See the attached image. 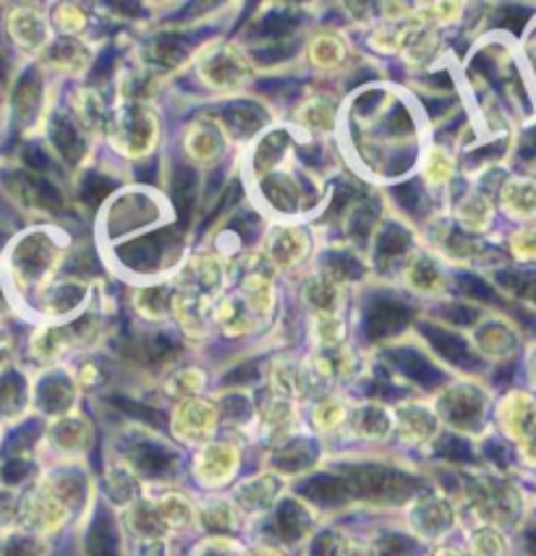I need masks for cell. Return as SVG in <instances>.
<instances>
[{
    "label": "cell",
    "mask_w": 536,
    "mask_h": 556,
    "mask_svg": "<svg viewBox=\"0 0 536 556\" xmlns=\"http://www.w3.org/2000/svg\"><path fill=\"white\" fill-rule=\"evenodd\" d=\"M58 256L55 241L48 232H27L11 249L9 267L18 286H37L53 269Z\"/></svg>",
    "instance_id": "cell-1"
},
{
    "label": "cell",
    "mask_w": 536,
    "mask_h": 556,
    "mask_svg": "<svg viewBox=\"0 0 536 556\" xmlns=\"http://www.w3.org/2000/svg\"><path fill=\"white\" fill-rule=\"evenodd\" d=\"M346 483L351 489V494L379 502L406 500L411 494V489L416 486L409 476L383 468V465H357V468L348 470Z\"/></svg>",
    "instance_id": "cell-2"
},
{
    "label": "cell",
    "mask_w": 536,
    "mask_h": 556,
    "mask_svg": "<svg viewBox=\"0 0 536 556\" xmlns=\"http://www.w3.org/2000/svg\"><path fill=\"white\" fill-rule=\"evenodd\" d=\"M3 189L14 197L27 210H42V212H61L63 210V197L45 176L27 170V167H18V170H5L3 173Z\"/></svg>",
    "instance_id": "cell-3"
},
{
    "label": "cell",
    "mask_w": 536,
    "mask_h": 556,
    "mask_svg": "<svg viewBox=\"0 0 536 556\" xmlns=\"http://www.w3.org/2000/svg\"><path fill=\"white\" fill-rule=\"evenodd\" d=\"M495 197L502 215L519 223V228L536 223V173L506 176Z\"/></svg>",
    "instance_id": "cell-4"
},
{
    "label": "cell",
    "mask_w": 536,
    "mask_h": 556,
    "mask_svg": "<svg viewBox=\"0 0 536 556\" xmlns=\"http://www.w3.org/2000/svg\"><path fill=\"white\" fill-rule=\"evenodd\" d=\"M413 312L392 295H372L364 308V332L370 340H385L411 325Z\"/></svg>",
    "instance_id": "cell-5"
},
{
    "label": "cell",
    "mask_w": 536,
    "mask_h": 556,
    "mask_svg": "<svg viewBox=\"0 0 536 556\" xmlns=\"http://www.w3.org/2000/svg\"><path fill=\"white\" fill-rule=\"evenodd\" d=\"M178 238L173 236L171 230L154 232V236H145L139 241L124 245L119 249V258L126 264L128 269L134 271H154L158 267H163L167 262V256H173L176 251Z\"/></svg>",
    "instance_id": "cell-6"
},
{
    "label": "cell",
    "mask_w": 536,
    "mask_h": 556,
    "mask_svg": "<svg viewBox=\"0 0 536 556\" xmlns=\"http://www.w3.org/2000/svg\"><path fill=\"white\" fill-rule=\"evenodd\" d=\"M495 217H497L495 199L489 197V193H484L482 189L469 191L466 197L458 202V223H461V228L466 236L476 238V236H484V232H489Z\"/></svg>",
    "instance_id": "cell-7"
},
{
    "label": "cell",
    "mask_w": 536,
    "mask_h": 556,
    "mask_svg": "<svg viewBox=\"0 0 536 556\" xmlns=\"http://www.w3.org/2000/svg\"><path fill=\"white\" fill-rule=\"evenodd\" d=\"M154 217H158V206L150 199L141 197V193H128L121 202H115L111 217H108V228L124 236V232L141 228V225H150Z\"/></svg>",
    "instance_id": "cell-8"
},
{
    "label": "cell",
    "mask_w": 536,
    "mask_h": 556,
    "mask_svg": "<svg viewBox=\"0 0 536 556\" xmlns=\"http://www.w3.org/2000/svg\"><path fill=\"white\" fill-rule=\"evenodd\" d=\"M40 108H42V81H40V74H37V68H29L18 76L14 94H11L14 123H18L22 128H29L37 115H40Z\"/></svg>",
    "instance_id": "cell-9"
},
{
    "label": "cell",
    "mask_w": 536,
    "mask_h": 556,
    "mask_svg": "<svg viewBox=\"0 0 536 556\" xmlns=\"http://www.w3.org/2000/svg\"><path fill=\"white\" fill-rule=\"evenodd\" d=\"M422 332L424 338L429 340V345L435 348L448 364H453L458 368H469V371H474V368L479 366V355L471 351L469 342L458 338L456 332H445V329L432 325H422Z\"/></svg>",
    "instance_id": "cell-10"
},
{
    "label": "cell",
    "mask_w": 536,
    "mask_h": 556,
    "mask_svg": "<svg viewBox=\"0 0 536 556\" xmlns=\"http://www.w3.org/2000/svg\"><path fill=\"white\" fill-rule=\"evenodd\" d=\"M519 329H515L513 321L506 319H493V321H484L479 325V340L482 353H493L497 358H513V353L519 351Z\"/></svg>",
    "instance_id": "cell-11"
},
{
    "label": "cell",
    "mask_w": 536,
    "mask_h": 556,
    "mask_svg": "<svg viewBox=\"0 0 536 556\" xmlns=\"http://www.w3.org/2000/svg\"><path fill=\"white\" fill-rule=\"evenodd\" d=\"M9 35L22 50H35L45 45L48 29H45L42 16L35 9H16L9 16Z\"/></svg>",
    "instance_id": "cell-12"
},
{
    "label": "cell",
    "mask_w": 536,
    "mask_h": 556,
    "mask_svg": "<svg viewBox=\"0 0 536 556\" xmlns=\"http://www.w3.org/2000/svg\"><path fill=\"white\" fill-rule=\"evenodd\" d=\"M299 494L312 500L314 504H322V507H338V504H344L351 496V489H348L344 478L322 473L303 481L299 486Z\"/></svg>",
    "instance_id": "cell-13"
},
{
    "label": "cell",
    "mask_w": 536,
    "mask_h": 556,
    "mask_svg": "<svg viewBox=\"0 0 536 556\" xmlns=\"http://www.w3.org/2000/svg\"><path fill=\"white\" fill-rule=\"evenodd\" d=\"M225 128L238 139H247L254 131H260L262 123L267 121V113L257 102H230L221 110Z\"/></svg>",
    "instance_id": "cell-14"
},
{
    "label": "cell",
    "mask_w": 536,
    "mask_h": 556,
    "mask_svg": "<svg viewBox=\"0 0 536 556\" xmlns=\"http://www.w3.org/2000/svg\"><path fill=\"white\" fill-rule=\"evenodd\" d=\"M154 136V121L145 108H128L121 118V139L132 154L145 150Z\"/></svg>",
    "instance_id": "cell-15"
},
{
    "label": "cell",
    "mask_w": 536,
    "mask_h": 556,
    "mask_svg": "<svg viewBox=\"0 0 536 556\" xmlns=\"http://www.w3.org/2000/svg\"><path fill=\"white\" fill-rule=\"evenodd\" d=\"M390 361H392V364H396V368H398L400 374H406V377L413 379V381H416V384H422V387H437L442 381V374L437 371V368L432 366L422 353L409 351V348H400V351H392L390 353Z\"/></svg>",
    "instance_id": "cell-16"
},
{
    "label": "cell",
    "mask_w": 536,
    "mask_h": 556,
    "mask_svg": "<svg viewBox=\"0 0 536 556\" xmlns=\"http://www.w3.org/2000/svg\"><path fill=\"white\" fill-rule=\"evenodd\" d=\"M202 74L212 81V87H236V81L244 79V61L234 50H217L207 58Z\"/></svg>",
    "instance_id": "cell-17"
},
{
    "label": "cell",
    "mask_w": 536,
    "mask_h": 556,
    "mask_svg": "<svg viewBox=\"0 0 536 556\" xmlns=\"http://www.w3.org/2000/svg\"><path fill=\"white\" fill-rule=\"evenodd\" d=\"M50 139H53L58 154H61L68 165L79 163L84 154V139L74 121H68L66 115H55L53 126H50Z\"/></svg>",
    "instance_id": "cell-18"
},
{
    "label": "cell",
    "mask_w": 536,
    "mask_h": 556,
    "mask_svg": "<svg viewBox=\"0 0 536 556\" xmlns=\"http://www.w3.org/2000/svg\"><path fill=\"white\" fill-rule=\"evenodd\" d=\"M87 548L89 556H119V530L105 509L97 513L92 528H89Z\"/></svg>",
    "instance_id": "cell-19"
},
{
    "label": "cell",
    "mask_w": 536,
    "mask_h": 556,
    "mask_svg": "<svg viewBox=\"0 0 536 556\" xmlns=\"http://www.w3.org/2000/svg\"><path fill=\"white\" fill-rule=\"evenodd\" d=\"M71 394H74L71 381L63 374H50L37 387V403L45 413H61L71 405Z\"/></svg>",
    "instance_id": "cell-20"
},
{
    "label": "cell",
    "mask_w": 536,
    "mask_h": 556,
    "mask_svg": "<svg viewBox=\"0 0 536 556\" xmlns=\"http://www.w3.org/2000/svg\"><path fill=\"white\" fill-rule=\"evenodd\" d=\"M411 241L413 238L409 230L400 228V225H387V228L377 236V251H374V254H377V264L387 267V264L398 262V258L411 249Z\"/></svg>",
    "instance_id": "cell-21"
},
{
    "label": "cell",
    "mask_w": 536,
    "mask_h": 556,
    "mask_svg": "<svg viewBox=\"0 0 536 556\" xmlns=\"http://www.w3.org/2000/svg\"><path fill=\"white\" fill-rule=\"evenodd\" d=\"M264 199H267L277 212H299L301 189L290 178L273 176L264 180Z\"/></svg>",
    "instance_id": "cell-22"
},
{
    "label": "cell",
    "mask_w": 536,
    "mask_h": 556,
    "mask_svg": "<svg viewBox=\"0 0 536 556\" xmlns=\"http://www.w3.org/2000/svg\"><path fill=\"white\" fill-rule=\"evenodd\" d=\"M448 416L450 421L458 426H474L479 424L482 418V394L471 392V390H461L453 392L448 400Z\"/></svg>",
    "instance_id": "cell-23"
},
{
    "label": "cell",
    "mask_w": 536,
    "mask_h": 556,
    "mask_svg": "<svg viewBox=\"0 0 536 556\" xmlns=\"http://www.w3.org/2000/svg\"><path fill=\"white\" fill-rule=\"evenodd\" d=\"M171 189H173V199H176L178 212L184 215V219H189L194 212V204H197V197H199L197 173H194L191 167H178L176 176H173Z\"/></svg>",
    "instance_id": "cell-24"
},
{
    "label": "cell",
    "mask_w": 536,
    "mask_h": 556,
    "mask_svg": "<svg viewBox=\"0 0 536 556\" xmlns=\"http://www.w3.org/2000/svg\"><path fill=\"white\" fill-rule=\"evenodd\" d=\"M132 460L145 476H160L173 465V455L165 447H160V444L145 442L134 447Z\"/></svg>",
    "instance_id": "cell-25"
},
{
    "label": "cell",
    "mask_w": 536,
    "mask_h": 556,
    "mask_svg": "<svg viewBox=\"0 0 536 556\" xmlns=\"http://www.w3.org/2000/svg\"><path fill=\"white\" fill-rule=\"evenodd\" d=\"M303 236L296 228H281V232H275L273 236V243H270V249H273V258L281 267H290V264H296L299 258L303 256Z\"/></svg>",
    "instance_id": "cell-26"
},
{
    "label": "cell",
    "mask_w": 536,
    "mask_h": 556,
    "mask_svg": "<svg viewBox=\"0 0 536 556\" xmlns=\"http://www.w3.org/2000/svg\"><path fill=\"white\" fill-rule=\"evenodd\" d=\"M82 301H84V286H79V282H61V286L53 288L48 295H45V312L53 316L71 314Z\"/></svg>",
    "instance_id": "cell-27"
},
{
    "label": "cell",
    "mask_w": 536,
    "mask_h": 556,
    "mask_svg": "<svg viewBox=\"0 0 536 556\" xmlns=\"http://www.w3.org/2000/svg\"><path fill=\"white\" fill-rule=\"evenodd\" d=\"M508 251L515 262L528 264V269H536V223L521 225L508 238Z\"/></svg>",
    "instance_id": "cell-28"
},
{
    "label": "cell",
    "mask_w": 536,
    "mask_h": 556,
    "mask_svg": "<svg viewBox=\"0 0 536 556\" xmlns=\"http://www.w3.org/2000/svg\"><path fill=\"white\" fill-rule=\"evenodd\" d=\"M27 397V381L18 371L0 374V410L16 413Z\"/></svg>",
    "instance_id": "cell-29"
},
{
    "label": "cell",
    "mask_w": 536,
    "mask_h": 556,
    "mask_svg": "<svg viewBox=\"0 0 536 556\" xmlns=\"http://www.w3.org/2000/svg\"><path fill=\"white\" fill-rule=\"evenodd\" d=\"M186 53H189V42H186L184 35H165L152 45L154 63H160V66H167V68L184 63Z\"/></svg>",
    "instance_id": "cell-30"
},
{
    "label": "cell",
    "mask_w": 536,
    "mask_h": 556,
    "mask_svg": "<svg viewBox=\"0 0 536 556\" xmlns=\"http://www.w3.org/2000/svg\"><path fill=\"white\" fill-rule=\"evenodd\" d=\"M316 452H314V444L303 442V439H299V442H290L286 450H281L275 455V465L281 470H288V473H296V470H303L309 468V465L314 463Z\"/></svg>",
    "instance_id": "cell-31"
},
{
    "label": "cell",
    "mask_w": 536,
    "mask_h": 556,
    "mask_svg": "<svg viewBox=\"0 0 536 556\" xmlns=\"http://www.w3.org/2000/svg\"><path fill=\"white\" fill-rule=\"evenodd\" d=\"M296 27L290 11H273L260 22H254V37H260L262 42H277L281 37H286L290 29Z\"/></svg>",
    "instance_id": "cell-32"
},
{
    "label": "cell",
    "mask_w": 536,
    "mask_h": 556,
    "mask_svg": "<svg viewBox=\"0 0 536 556\" xmlns=\"http://www.w3.org/2000/svg\"><path fill=\"white\" fill-rule=\"evenodd\" d=\"M286 147H288V134L286 131H273L267 134L264 139L260 141V147H257L254 152V167L257 170H270L277 160L286 154Z\"/></svg>",
    "instance_id": "cell-33"
},
{
    "label": "cell",
    "mask_w": 536,
    "mask_h": 556,
    "mask_svg": "<svg viewBox=\"0 0 536 556\" xmlns=\"http://www.w3.org/2000/svg\"><path fill=\"white\" fill-rule=\"evenodd\" d=\"M307 526H309V517L296 502H286L281 509H277V530H281L283 539L288 541L301 539Z\"/></svg>",
    "instance_id": "cell-34"
},
{
    "label": "cell",
    "mask_w": 536,
    "mask_h": 556,
    "mask_svg": "<svg viewBox=\"0 0 536 556\" xmlns=\"http://www.w3.org/2000/svg\"><path fill=\"white\" fill-rule=\"evenodd\" d=\"M115 189V184L108 176H102V173H87V176L82 178V186H79V199L84 204L89 206V210H95V206L102 204V199L108 197Z\"/></svg>",
    "instance_id": "cell-35"
},
{
    "label": "cell",
    "mask_w": 536,
    "mask_h": 556,
    "mask_svg": "<svg viewBox=\"0 0 536 556\" xmlns=\"http://www.w3.org/2000/svg\"><path fill=\"white\" fill-rule=\"evenodd\" d=\"M327 264V275L338 277V280H359L364 275V267L351 251H331L325 258Z\"/></svg>",
    "instance_id": "cell-36"
},
{
    "label": "cell",
    "mask_w": 536,
    "mask_h": 556,
    "mask_svg": "<svg viewBox=\"0 0 536 556\" xmlns=\"http://www.w3.org/2000/svg\"><path fill=\"white\" fill-rule=\"evenodd\" d=\"M374 223H377V204L361 202L351 210L348 215V232H351L357 241H366L372 236Z\"/></svg>",
    "instance_id": "cell-37"
},
{
    "label": "cell",
    "mask_w": 536,
    "mask_h": 556,
    "mask_svg": "<svg viewBox=\"0 0 536 556\" xmlns=\"http://www.w3.org/2000/svg\"><path fill=\"white\" fill-rule=\"evenodd\" d=\"M87 58H89L87 50H84L79 42H58L50 48V53H48V61L61 71L79 68Z\"/></svg>",
    "instance_id": "cell-38"
},
{
    "label": "cell",
    "mask_w": 536,
    "mask_h": 556,
    "mask_svg": "<svg viewBox=\"0 0 536 556\" xmlns=\"http://www.w3.org/2000/svg\"><path fill=\"white\" fill-rule=\"evenodd\" d=\"M411 286L424 290V293H432L442 286V271L437 269V264L432 258L419 256L416 264L411 267Z\"/></svg>",
    "instance_id": "cell-39"
},
{
    "label": "cell",
    "mask_w": 536,
    "mask_h": 556,
    "mask_svg": "<svg viewBox=\"0 0 536 556\" xmlns=\"http://www.w3.org/2000/svg\"><path fill=\"white\" fill-rule=\"evenodd\" d=\"M66 332L63 329H42L32 340V353L40 355V358H53L66 348Z\"/></svg>",
    "instance_id": "cell-40"
},
{
    "label": "cell",
    "mask_w": 536,
    "mask_h": 556,
    "mask_svg": "<svg viewBox=\"0 0 536 556\" xmlns=\"http://www.w3.org/2000/svg\"><path fill=\"white\" fill-rule=\"evenodd\" d=\"M392 193H396L398 204L403 206L406 212H411V215H424L426 206H429L426 191L419 184H403L398 186V189H392Z\"/></svg>",
    "instance_id": "cell-41"
},
{
    "label": "cell",
    "mask_w": 536,
    "mask_h": 556,
    "mask_svg": "<svg viewBox=\"0 0 536 556\" xmlns=\"http://www.w3.org/2000/svg\"><path fill=\"white\" fill-rule=\"evenodd\" d=\"M307 299L312 303L314 308H320V312H331L335 306V301H338V293H335L333 282L325 280V277H320V280H314L312 286L307 290Z\"/></svg>",
    "instance_id": "cell-42"
},
{
    "label": "cell",
    "mask_w": 536,
    "mask_h": 556,
    "mask_svg": "<svg viewBox=\"0 0 536 556\" xmlns=\"http://www.w3.org/2000/svg\"><path fill=\"white\" fill-rule=\"evenodd\" d=\"M167 301H171V295H167L165 288L141 290V295H139V308H141V312H145L147 316H163L165 308H167Z\"/></svg>",
    "instance_id": "cell-43"
},
{
    "label": "cell",
    "mask_w": 536,
    "mask_h": 556,
    "mask_svg": "<svg viewBox=\"0 0 536 556\" xmlns=\"http://www.w3.org/2000/svg\"><path fill=\"white\" fill-rule=\"evenodd\" d=\"M113 403L119 405L124 413H128V416L139 418V421H147V424H152V426H163V421H165V418L160 416L158 410H152V407H147V405L132 403V400H126V397H115Z\"/></svg>",
    "instance_id": "cell-44"
},
{
    "label": "cell",
    "mask_w": 536,
    "mask_h": 556,
    "mask_svg": "<svg viewBox=\"0 0 536 556\" xmlns=\"http://www.w3.org/2000/svg\"><path fill=\"white\" fill-rule=\"evenodd\" d=\"M453 170H456L453 157H450L448 152L435 150L429 163V178L435 180V184H445V180H450V176H453Z\"/></svg>",
    "instance_id": "cell-45"
},
{
    "label": "cell",
    "mask_w": 536,
    "mask_h": 556,
    "mask_svg": "<svg viewBox=\"0 0 536 556\" xmlns=\"http://www.w3.org/2000/svg\"><path fill=\"white\" fill-rule=\"evenodd\" d=\"M217 144H221V141H217V131L210 126L202 128L197 136H191V150L197 152L199 157H212V154L217 152Z\"/></svg>",
    "instance_id": "cell-46"
},
{
    "label": "cell",
    "mask_w": 536,
    "mask_h": 556,
    "mask_svg": "<svg viewBox=\"0 0 536 556\" xmlns=\"http://www.w3.org/2000/svg\"><path fill=\"white\" fill-rule=\"evenodd\" d=\"M440 452L442 457H448V460H453V463H469L471 457V447L466 442H463V439H458V437H448V439H442V444H440Z\"/></svg>",
    "instance_id": "cell-47"
},
{
    "label": "cell",
    "mask_w": 536,
    "mask_h": 556,
    "mask_svg": "<svg viewBox=\"0 0 536 556\" xmlns=\"http://www.w3.org/2000/svg\"><path fill=\"white\" fill-rule=\"evenodd\" d=\"M344 58V48L335 40H320L314 45V61L322 66H335Z\"/></svg>",
    "instance_id": "cell-48"
},
{
    "label": "cell",
    "mask_w": 536,
    "mask_h": 556,
    "mask_svg": "<svg viewBox=\"0 0 536 556\" xmlns=\"http://www.w3.org/2000/svg\"><path fill=\"white\" fill-rule=\"evenodd\" d=\"M312 128H331L333 126V105H327V102H312V105L307 108V118Z\"/></svg>",
    "instance_id": "cell-49"
},
{
    "label": "cell",
    "mask_w": 536,
    "mask_h": 556,
    "mask_svg": "<svg viewBox=\"0 0 536 556\" xmlns=\"http://www.w3.org/2000/svg\"><path fill=\"white\" fill-rule=\"evenodd\" d=\"M442 316L448 321H456V325H476V321H479V314H476L474 308L461 306V303H448V306H442Z\"/></svg>",
    "instance_id": "cell-50"
},
{
    "label": "cell",
    "mask_w": 536,
    "mask_h": 556,
    "mask_svg": "<svg viewBox=\"0 0 536 556\" xmlns=\"http://www.w3.org/2000/svg\"><path fill=\"white\" fill-rule=\"evenodd\" d=\"M37 437H40V424H37V421H29V424H24L22 429H18L16 434L11 437L9 447H5V450H9V452H14V450H16V452H18V450L29 447V444L35 442Z\"/></svg>",
    "instance_id": "cell-51"
},
{
    "label": "cell",
    "mask_w": 536,
    "mask_h": 556,
    "mask_svg": "<svg viewBox=\"0 0 536 556\" xmlns=\"http://www.w3.org/2000/svg\"><path fill=\"white\" fill-rule=\"evenodd\" d=\"M223 407H225V416L234 418V421H247L249 413H251L249 400L241 397V394H228V397H225Z\"/></svg>",
    "instance_id": "cell-52"
},
{
    "label": "cell",
    "mask_w": 536,
    "mask_h": 556,
    "mask_svg": "<svg viewBox=\"0 0 536 556\" xmlns=\"http://www.w3.org/2000/svg\"><path fill=\"white\" fill-rule=\"evenodd\" d=\"M32 476V465L24 463V460H11L3 465V473H0V478H3V483H22L27 481V478Z\"/></svg>",
    "instance_id": "cell-53"
},
{
    "label": "cell",
    "mask_w": 536,
    "mask_h": 556,
    "mask_svg": "<svg viewBox=\"0 0 536 556\" xmlns=\"http://www.w3.org/2000/svg\"><path fill=\"white\" fill-rule=\"evenodd\" d=\"M379 552H383V556H406L413 552V543L409 539H403V535H387V539L379 543Z\"/></svg>",
    "instance_id": "cell-54"
},
{
    "label": "cell",
    "mask_w": 536,
    "mask_h": 556,
    "mask_svg": "<svg viewBox=\"0 0 536 556\" xmlns=\"http://www.w3.org/2000/svg\"><path fill=\"white\" fill-rule=\"evenodd\" d=\"M335 552H338V539L333 533L320 535L312 546V556H333Z\"/></svg>",
    "instance_id": "cell-55"
},
{
    "label": "cell",
    "mask_w": 536,
    "mask_h": 556,
    "mask_svg": "<svg viewBox=\"0 0 536 556\" xmlns=\"http://www.w3.org/2000/svg\"><path fill=\"white\" fill-rule=\"evenodd\" d=\"M5 556H37V543L29 539L11 541V546L5 548Z\"/></svg>",
    "instance_id": "cell-56"
},
{
    "label": "cell",
    "mask_w": 536,
    "mask_h": 556,
    "mask_svg": "<svg viewBox=\"0 0 536 556\" xmlns=\"http://www.w3.org/2000/svg\"><path fill=\"white\" fill-rule=\"evenodd\" d=\"M257 379V364H249V366H241V371H234L228 379L230 384H238V381H254Z\"/></svg>",
    "instance_id": "cell-57"
},
{
    "label": "cell",
    "mask_w": 536,
    "mask_h": 556,
    "mask_svg": "<svg viewBox=\"0 0 536 556\" xmlns=\"http://www.w3.org/2000/svg\"><path fill=\"white\" fill-rule=\"evenodd\" d=\"M9 312V301H5V293H3V286H0V316Z\"/></svg>",
    "instance_id": "cell-58"
}]
</instances>
